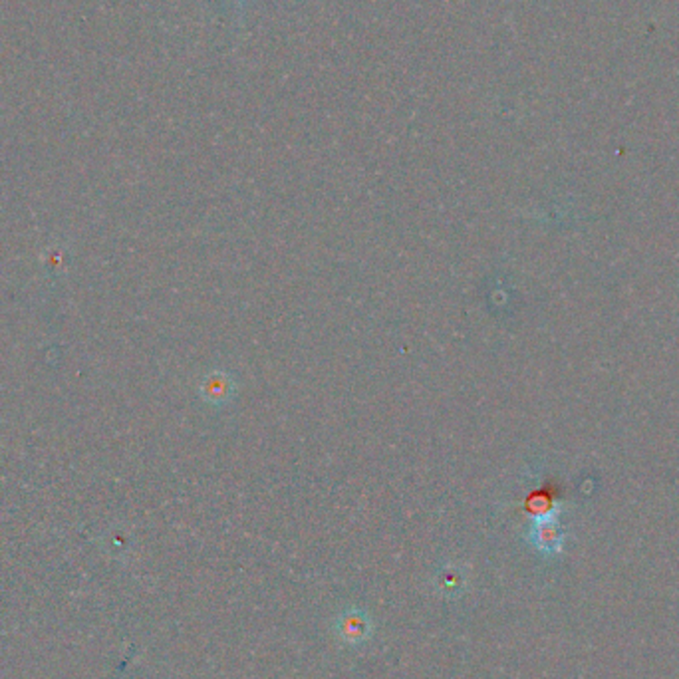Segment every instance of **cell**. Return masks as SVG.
I'll list each match as a JSON object with an SVG mask.
<instances>
[{"label": "cell", "instance_id": "1", "mask_svg": "<svg viewBox=\"0 0 679 679\" xmlns=\"http://www.w3.org/2000/svg\"><path fill=\"white\" fill-rule=\"evenodd\" d=\"M531 539L534 542V547L542 552H559L562 547V529L557 521V514L552 511L539 514V519L532 524Z\"/></svg>", "mask_w": 679, "mask_h": 679}, {"label": "cell", "instance_id": "3", "mask_svg": "<svg viewBox=\"0 0 679 679\" xmlns=\"http://www.w3.org/2000/svg\"><path fill=\"white\" fill-rule=\"evenodd\" d=\"M203 389L209 401H223L231 396V382L225 376H209Z\"/></svg>", "mask_w": 679, "mask_h": 679}, {"label": "cell", "instance_id": "2", "mask_svg": "<svg viewBox=\"0 0 679 679\" xmlns=\"http://www.w3.org/2000/svg\"><path fill=\"white\" fill-rule=\"evenodd\" d=\"M338 636L348 644H362L372 636V620L358 608H349L338 618Z\"/></svg>", "mask_w": 679, "mask_h": 679}]
</instances>
